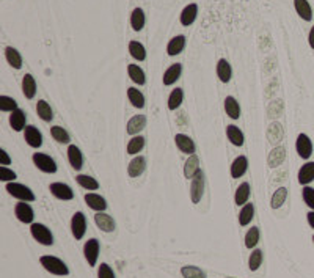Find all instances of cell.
I'll use <instances>...</instances> for the list:
<instances>
[{
  "instance_id": "53",
  "label": "cell",
  "mask_w": 314,
  "mask_h": 278,
  "mask_svg": "<svg viewBox=\"0 0 314 278\" xmlns=\"http://www.w3.org/2000/svg\"><path fill=\"white\" fill-rule=\"evenodd\" d=\"M308 41H309V46H311V49H314V25H312V28H311V32H309Z\"/></svg>"
},
{
  "instance_id": "8",
  "label": "cell",
  "mask_w": 314,
  "mask_h": 278,
  "mask_svg": "<svg viewBox=\"0 0 314 278\" xmlns=\"http://www.w3.org/2000/svg\"><path fill=\"white\" fill-rule=\"evenodd\" d=\"M14 214H16L18 220L22 222V223H33V218H35V212L32 209V206L28 204L27 201H21L16 204V208H14Z\"/></svg>"
},
{
  "instance_id": "27",
  "label": "cell",
  "mask_w": 314,
  "mask_h": 278,
  "mask_svg": "<svg viewBox=\"0 0 314 278\" xmlns=\"http://www.w3.org/2000/svg\"><path fill=\"white\" fill-rule=\"evenodd\" d=\"M196 14H198V5L196 4L187 5V7L182 10V13H181V24L182 25H190V24H193L195 19H196Z\"/></svg>"
},
{
  "instance_id": "18",
  "label": "cell",
  "mask_w": 314,
  "mask_h": 278,
  "mask_svg": "<svg viewBox=\"0 0 314 278\" xmlns=\"http://www.w3.org/2000/svg\"><path fill=\"white\" fill-rule=\"evenodd\" d=\"M146 126V116L145 115H135L127 123V134L137 135L140 130H143Z\"/></svg>"
},
{
  "instance_id": "48",
  "label": "cell",
  "mask_w": 314,
  "mask_h": 278,
  "mask_svg": "<svg viewBox=\"0 0 314 278\" xmlns=\"http://www.w3.org/2000/svg\"><path fill=\"white\" fill-rule=\"evenodd\" d=\"M302 195H303V200H305V203H306V206L311 208V209L314 211V189L305 186L303 190H302Z\"/></svg>"
},
{
  "instance_id": "49",
  "label": "cell",
  "mask_w": 314,
  "mask_h": 278,
  "mask_svg": "<svg viewBox=\"0 0 314 278\" xmlns=\"http://www.w3.org/2000/svg\"><path fill=\"white\" fill-rule=\"evenodd\" d=\"M16 178H18L16 173H14L13 170H10L7 167H0V181H4V182H13Z\"/></svg>"
},
{
  "instance_id": "19",
  "label": "cell",
  "mask_w": 314,
  "mask_h": 278,
  "mask_svg": "<svg viewBox=\"0 0 314 278\" xmlns=\"http://www.w3.org/2000/svg\"><path fill=\"white\" fill-rule=\"evenodd\" d=\"M68 160H69V164L73 168L76 170H80L82 165H83V156L80 153V150L77 148L76 145H69V148H68Z\"/></svg>"
},
{
  "instance_id": "41",
  "label": "cell",
  "mask_w": 314,
  "mask_h": 278,
  "mask_svg": "<svg viewBox=\"0 0 314 278\" xmlns=\"http://www.w3.org/2000/svg\"><path fill=\"white\" fill-rule=\"evenodd\" d=\"M76 179H77L80 187L87 189V190H97L99 189V182L94 178L88 176V174H79Z\"/></svg>"
},
{
  "instance_id": "11",
  "label": "cell",
  "mask_w": 314,
  "mask_h": 278,
  "mask_svg": "<svg viewBox=\"0 0 314 278\" xmlns=\"http://www.w3.org/2000/svg\"><path fill=\"white\" fill-rule=\"evenodd\" d=\"M24 138H25L27 145L32 146V148H39V146L42 145V134L35 126H27L24 129Z\"/></svg>"
},
{
  "instance_id": "36",
  "label": "cell",
  "mask_w": 314,
  "mask_h": 278,
  "mask_svg": "<svg viewBox=\"0 0 314 278\" xmlns=\"http://www.w3.org/2000/svg\"><path fill=\"white\" fill-rule=\"evenodd\" d=\"M129 52H131V55L135 58V60H138V62H143L146 58V49L138 41H131L129 42Z\"/></svg>"
},
{
  "instance_id": "5",
  "label": "cell",
  "mask_w": 314,
  "mask_h": 278,
  "mask_svg": "<svg viewBox=\"0 0 314 278\" xmlns=\"http://www.w3.org/2000/svg\"><path fill=\"white\" fill-rule=\"evenodd\" d=\"M32 159H33V164L36 165L38 170L44 171V173H55L57 171V164L50 156L42 154V153H35Z\"/></svg>"
},
{
  "instance_id": "51",
  "label": "cell",
  "mask_w": 314,
  "mask_h": 278,
  "mask_svg": "<svg viewBox=\"0 0 314 278\" xmlns=\"http://www.w3.org/2000/svg\"><path fill=\"white\" fill-rule=\"evenodd\" d=\"M11 164V157L8 156V153L5 150H0V165L5 167Z\"/></svg>"
},
{
  "instance_id": "23",
  "label": "cell",
  "mask_w": 314,
  "mask_h": 278,
  "mask_svg": "<svg viewBox=\"0 0 314 278\" xmlns=\"http://www.w3.org/2000/svg\"><path fill=\"white\" fill-rule=\"evenodd\" d=\"M198 171H199V159H198V156L192 154V156H189L187 160H185L184 176L187 178V179H192Z\"/></svg>"
},
{
  "instance_id": "45",
  "label": "cell",
  "mask_w": 314,
  "mask_h": 278,
  "mask_svg": "<svg viewBox=\"0 0 314 278\" xmlns=\"http://www.w3.org/2000/svg\"><path fill=\"white\" fill-rule=\"evenodd\" d=\"M284 159V148H281V146H278V148H275L272 153H270V157H269V165L275 168L278 167Z\"/></svg>"
},
{
  "instance_id": "40",
  "label": "cell",
  "mask_w": 314,
  "mask_h": 278,
  "mask_svg": "<svg viewBox=\"0 0 314 278\" xmlns=\"http://www.w3.org/2000/svg\"><path fill=\"white\" fill-rule=\"evenodd\" d=\"M182 99H184V91L181 88L173 90L170 93V96H168V109L170 110H176L182 104Z\"/></svg>"
},
{
  "instance_id": "1",
  "label": "cell",
  "mask_w": 314,
  "mask_h": 278,
  "mask_svg": "<svg viewBox=\"0 0 314 278\" xmlns=\"http://www.w3.org/2000/svg\"><path fill=\"white\" fill-rule=\"evenodd\" d=\"M39 262H41V266L44 267L47 272L54 273V275H59V276H65L69 273V269L68 266L65 264V262L60 259V258H57V256H41L39 258Z\"/></svg>"
},
{
  "instance_id": "14",
  "label": "cell",
  "mask_w": 314,
  "mask_h": 278,
  "mask_svg": "<svg viewBox=\"0 0 314 278\" xmlns=\"http://www.w3.org/2000/svg\"><path fill=\"white\" fill-rule=\"evenodd\" d=\"M94 222L97 225V228H101L104 233H112L113 229H115V220L106 212H97L94 215Z\"/></svg>"
},
{
  "instance_id": "46",
  "label": "cell",
  "mask_w": 314,
  "mask_h": 278,
  "mask_svg": "<svg viewBox=\"0 0 314 278\" xmlns=\"http://www.w3.org/2000/svg\"><path fill=\"white\" fill-rule=\"evenodd\" d=\"M263 264V252L259 250V248H256V250H253V253L250 255V259H248V267L250 270H258L259 266Z\"/></svg>"
},
{
  "instance_id": "16",
  "label": "cell",
  "mask_w": 314,
  "mask_h": 278,
  "mask_svg": "<svg viewBox=\"0 0 314 278\" xmlns=\"http://www.w3.org/2000/svg\"><path fill=\"white\" fill-rule=\"evenodd\" d=\"M85 203L88 204V208H91L97 212H104L107 209V201L97 194H87L85 195Z\"/></svg>"
},
{
  "instance_id": "50",
  "label": "cell",
  "mask_w": 314,
  "mask_h": 278,
  "mask_svg": "<svg viewBox=\"0 0 314 278\" xmlns=\"http://www.w3.org/2000/svg\"><path fill=\"white\" fill-rule=\"evenodd\" d=\"M97 278H115V273H113V270L109 264L102 262V264L99 266V270H97Z\"/></svg>"
},
{
  "instance_id": "25",
  "label": "cell",
  "mask_w": 314,
  "mask_h": 278,
  "mask_svg": "<svg viewBox=\"0 0 314 278\" xmlns=\"http://www.w3.org/2000/svg\"><path fill=\"white\" fill-rule=\"evenodd\" d=\"M184 48H185V36L178 35L173 39H170L168 46H167V54L171 55V57H175V55L181 54L184 51Z\"/></svg>"
},
{
  "instance_id": "47",
  "label": "cell",
  "mask_w": 314,
  "mask_h": 278,
  "mask_svg": "<svg viewBox=\"0 0 314 278\" xmlns=\"http://www.w3.org/2000/svg\"><path fill=\"white\" fill-rule=\"evenodd\" d=\"M18 107V102L10 96H0V110L2 112H14Z\"/></svg>"
},
{
  "instance_id": "21",
  "label": "cell",
  "mask_w": 314,
  "mask_h": 278,
  "mask_svg": "<svg viewBox=\"0 0 314 278\" xmlns=\"http://www.w3.org/2000/svg\"><path fill=\"white\" fill-rule=\"evenodd\" d=\"M226 137L230 140L234 146H242L245 142V137H244V132L234 124H230L226 126Z\"/></svg>"
},
{
  "instance_id": "37",
  "label": "cell",
  "mask_w": 314,
  "mask_h": 278,
  "mask_svg": "<svg viewBox=\"0 0 314 278\" xmlns=\"http://www.w3.org/2000/svg\"><path fill=\"white\" fill-rule=\"evenodd\" d=\"M36 113H38V116H39L42 121H50L54 118L52 109H50V106L47 104L46 101H38V104H36Z\"/></svg>"
},
{
  "instance_id": "52",
  "label": "cell",
  "mask_w": 314,
  "mask_h": 278,
  "mask_svg": "<svg viewBox=\"0 0 314 278\" xmlns=\"http://www.w3.org/2000/svg\"><path fill=\"white\" fill-rule=\"evenodd\" d=\"M306 217H308V223H309V226L314 229V211L308 212V214H306Z\"/></svg>"
},
{
  "instance_id": "26",
  "label": "cell",
  "mask_w": 314,
  "mask_h": 278,
  "mask_svg": "<svg viewBox=\"0 0 314 278\" xmlns=\"http://www.w3.org/2000/svg\"><path fill=\"white\" fill-rule=\"evenodd\" d=\"M181 72H182L181 63L171 65V66L164 72V85H173V83L181 77Z\"/></svg>"
},
{
  "instance_id": "15",
  "label": "cell",
  "mask_w": 314,
  "mask_h": 278,
  "mask_svg": "<svg viewBox=\"0 0 314 278\" xmlns=\"http://www.w3.org/2000/svg\"><path fill=\"white\" fill-rule=\"evenodd\" d=\"M145 168H146V159L143 156H137L131 160V164L127 165V173H129V176L137 178L145 171Z\"/></svg>"
},
{
  "instance_id": "4",
  "label": "cell",
  "mask_w": 314,
  "mask_h": 278,
  "mask_svg": "<svg viewBox=\"0 0 314 278\" xmlns=\"http://www.w3.org/2000/svg\"><path fill=\"white\" fill-rule=\"evenodd\" d=\"M204 194V174L199 170L195 176L192 178V184H190V198L192 203H199L203 198Z\"/></svg>"
},
{
  "instance_id": "35",
  "label": "cell",
  "mask_w": 314,
  "mask_h": 278,
  "mask_svg": "<svg viewBox=\"0 0 314 278\" xmlns=\"http://www.w3.org/2000/svg\"><path fill=\"white\" fill-rule=\"evenodd\" d=\"M288 198V189L286 187H280L277 189L274 195H272V201H270V206H272V209H278L283 206V203L286 201Z\"/></svg>"
},
{
  "instance_id": "9",
  "label": "cell",
  "mask_w": 314,
  "mask_h": 278,
  "mask_svg": "<svg viewBox=\"0 0 314 278\" xmlns=\"http://www.w3.org/2000/svg\"><path fill=\"white\" fill-rule=\"evenodd\" d=\"M295 150L302 159H309L312 154V142L306 134H298L295 142Z\"/></svg>"
},
{
  "instance_id": "54",
  "label": "cell",
  "mask_w": 314,
  "mask_h": 278,
  "mask_svg": "<svg viewBox=\"0 0 314 278\" xmlns=\"http://www.w3.org/2000/svg\"><path fill=\"white\" fill-rule=\"evenodd\" d=\"M312 241H314V238H312Z\"/></svg>"
},
{
  "instance_id": "29",
  "label": "cell",
  "mask_w": 314,
  "mask_h": 278,
  "mask_svg": "<svg viewBox=\"0 0 314 278\" xmlns=\"http://www.w3.org/2000/svg\"><path fill=\"white\" fill-rule=\"evenodd\" d=\"M217 76H219L220 82H223V83L231 80V76H233L231 65L228 63L225 58H222V60H219V63H217Z\"/></svg>"
},
{
  "instance_id": "13",
  "label": "cell",
  "mask_w": 314,
  "mask_h": 278,
  "mask_svg": "<svg viewBox=\"0 0 314 278\" xmlns=\"http://www.w3.org/2000/svg\"><path fill=\"white\" fill-rule=\"evenodd\" d=\"M248 170V159L245 156H239L234 159V162L231 164V176L233 178H242Z\"/></svg>"
},
{
  "instance_id": "39",
  "label": "cell",
  "mask_w": 314,
  "mask_h": 278,
  "mask_svg": "<svg viewBox=\"0 0 314 278\" xmlns=\"http://www.w3.org/2000/svg\"><path fill=\"white\" fill-rule=\"evenodd\" d=\"M143 146H145V137H141V135H137L134 138L129 140V143H127V154H138L141 150H143Z\"/></svg>"
},
{
  "instance_id": "34",
  "label": "cell",
  "mask_w": 314,
  "mask_h": 278,
  "mask_svg": "<svg viewBox=\"0 0 314 278\" xmlns=\"http://www.w3.org/2000/svg\"><path fill=\"white\" fill-rule=\"evenodd\" d=\"M131 25L135 32H140L145 27V13L141 8H135L131 14Z\"/></svg>"
},
{
  "instance_id": "22",
  "label": "cell",
  "mask_w": 314,
  "mask_h": 278,
  "mask_svg": "<svg viewBox=\"0 0 314 278\" xmlns=\"http://www.w3.org/2000/svg\"><path fill=\"white\" fill-rule=\"evenodd\" d=\"M314 181V162H306L298 170V182L302 186H308Z\"/></svg>"
},
{
  "instance_id": "33",
  "label": "cell",
  "mask_w": 314,
  "mask_h": 278,
  "mask_svg": "<svg viewBox=\"0 0 314 278\" xmlns=\"http://www.w3.org/2000/svg\"><path fill=\"white\" fill-rule=\"evenodd\" d=\"M5 57H7V62L14 69H21L22 68V57H21V54L16 49H14V48H7L5 49Z\"/></svg>"
},
{
  "instance_id": "44",
  "label": "cell",
  "mask_w": 314,
  "mask_h": 278,
  "mask_svg": "<svg viewBox=\"0 0 314 278\" xmlns=\"http://www.w3.org/2000/svg\"><path fill=\"white\" fill-rule=\"evenodd\" d=\"M50 134H52L54 140H57L59 143H69V142H71L69 134L66 132V130H65L62 126H54V127L50 129Z\"/></svg>"
},
{
  "instance_id": "30",
  "label": "cell",
  "mask_w": 314,
  "mask_h": 278,
  "mask_svg": "<svg viewBox=\"0 0 314 278\" xmlns=\"http://www.w3.org/2000/svg\"><path fill=\"white\" fill-rule=\"evenodd\" d=\"M294 7L297 14L305 21H311L312 19V10L309 7V4L306 0H294Z\"/></svg>"
},
{
  "instance_id": "20",
  "label": "cell",
  "mask_w": 314,
  "mask_h": 278,
  "mask_svg": "<svg viewBox=\"0 0 314 278\" xmlns=\"http://www.w3.org/2000/svg\"><path fill=\"white\" fill-rule=\"evenodd\" d=\"M225 112L231 120H239L240 116V106L234 96H226L225 99Z\"/></svg>"
},
{
  "instance_id": "38",
  "label": "cell",
  "mask_w": 314,
  "mask_h": 278,
  "mask_svg": "<svg viewBox=\"0 0 314 278\" xmlns=\"http://www.w3.org/2000/svg\"><path fill=\"white\" fill-rule=\"evenodd\" d=\"M253 214H254V206L251 203H247L244 204V208H242L240 214H239V223L242 226H247L250 222H251V218H253Z\"/></svg>"
},
{
  "instance_id": "3",
  "label": "cell",
  "mask_w": 314,
  "mask_h": 278,
  "mask_svg": "<svg viewBox=\"0 0 314 278\" xmlns=\"http://www.w3.org/2000/svg\"><path fill=\"white\" fill-rule=\"evenodd\" d=\"M30 233L35 241H38L41 245H52L54 244V236L50 229L42 225V223H32L30 226Z\"/></svg>"
},
{
  "instance_id": "28",
  "label": "cell",
  "mask_w": 314,
  "mask_h": 278,
  "mask_svg": "<svg viewBox=\"0 0 314 278\" xmlns=\"http://www.w3.org/2000/svg\"><path fill=\"white\" fill-rule=\"evenodd\" d=\"M250 198V184L248 182H242L237 190H236V195H234V203L237 204V206H244V204H247Z\"/></svg>"
},
{
  "instance_id": "12",
  "label": "cell",
  "mask_w": 314,
  "mask_h": 278,
  "mask_svg": "<svg viewBox=\"0 0 314 278\" xmlns=\"http://www.w3.org/2000/svg\"><path fill=\"white\" fill-rule=\"evenodd\" d=\"M175 143H176V146L179 148V151H182L185 154L192 156L195 153V143H193V140L189 135H185V134H176L175 135Z\"/></svg>"
},
{
  "instance_id": "6",
  "label": "cell",
  "mask_w": 314,
  "mask_h": 278,
  "mask_svg": "<svg viewBox=\"0 0 314 278\" xmlns=\"http://www.w3.org/2000/svg\"><path fill=\"white\" fill-rule=\"evenodd\" d=\"M71 231H73V236L80 241L85 236V231H87V220H85L83 212H76L71 218Z\"/></svg>"
},
{
  "instance_id": "42",
  "label": "cell",
  "mask_w": 314,
  "mask_h": 278,
  "mask_svg": "<svg viewBox=\"0 0 314 278\" xmlns=\"http://www.w3.org/2000/svg\"><path fill=\"white\" fill-rule=\"evenodd\" d=\"M259 242V229L256 226H251L247 234H245V247L247 248H254Z\"/></svg>"
},
{
  "instance_id": "7",
  "label": "cell",
  "mask_w": 314,
  "mask_h": 278,
  "mask_svg": "<svg viewBox=\"0 0 314 278\" xmlns=\"http://www.w3.org/2000/svg\"><path fill=\"white\" fill-rule=\"evenodd\" d=\"M50 194L55 197V198H59V200H63V201H69V200H73L74 198V192H73V189H71L68 184L65 182H52L50 187Z\"/></svg>"
},
{
  "instance_id": "24",
  "label": "cell",
  "mask_w": 314,
  "mask_h": 278,
  "mask_svg": "<svg viewBox=\"0 0 314 278\" xmlns=\"http://www.w3.org/2000/svg\"><path fill=\"white\" fill-rule=\"evenodd\" d=\"M22 93L27 99H33L36 95V82L32 74H25L22 79Z\"/></svg>"
},
{
  "instance_id": "32",
  "label": "cell",
  "mask_w": 314,
  "mask_h": 278,
  "mask_svg": "<svg viewBox=\"0 0 314 278\" xmlns=\"http://www.w3.org/2000/svg\"><path fill=\"white\" fill-rule=\"evenodd\" d=\"M127 98H129V102L135 109H143L145 107V96L141 95L137 88H134V86L127 88Z\"/></svg>"
},
{
  "instance_id": "2",
  "label": "cell",
  "mask_w": 314,
  "mask_h": 278,
  "mask_svg": "<svg viewBox=\"0 0 314 278\" xmlns=\"http://www.w3.org/2000/svg\"><path fill=\"white\" fill-rule=\"evenodd\" d=\"M5 189L8 190L10 195H13L14 198H18L21 201H27V203L35 201V194L27 186H24V184H19V182H14L13 181V182H7V187Z\"/></svg>"
},
{
  "instance_id": "31",
  "label": "cell",
  "mask_w": 314,
  "mask_h": 278,
  "mask_svg": "<svg viewBox=\"0 0 314 278\" xmlns=\"http://www.w3.org/2000/svg\"><path fill=\"white\" fill-rule=\"evenodd\" d=\"M127 74H129L131 80L137 85H145V82H146L145 72L138 65H129L127 66Z\"/></svg>"
},
{
  "instance_id": "17",
  "label": "cell",
  "mask_w": 314,
  "mask_h": 278,
  "mask_svg": "<svg viewBox=\"0 0 314 278\" xmlns=\"http://www.w3.org/2000/svg\"><path fill=\"white\" fill-rule=\"evenodd\" d=\"M25 121H27V116L24 113V110L21 109H16L14 112H11L10 115V124L11 127L16 130V132H21V130H24L27 126H25Z\"/></svg>"
},
{
  "instance_id": "10",
  "label": "cell",
  "mask_w": 314,
  "mask_h": 278,
  "mask_svg": "<svg viewBox=\"0 0 314 278\" xmlns=\"http://www.w3.org/2000/svg\"><path fill=\"white\" fill-rule=\"evenodd\" d=\"M83 255H85V259L88 261V266H96L97 262V258H99V241L97 239H90L87 241L83 247Z\"/></svg>"
},
{
  "instance_id": "43",
  "label": "cell",
  "mask_w": 314,
  "mask_h": 278,
  "mask_svg": "<svg viewBox=\"0 0 314 278\" xmlns=\"http://www.w3.org/2000/svg\"><path fill=\"white\" fill-rule=\"evenodd\" d=\"M184 278H206V273L196 266H184L181 269Z\"/></svg>"
}]
</instances>
